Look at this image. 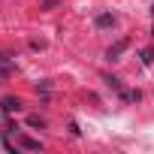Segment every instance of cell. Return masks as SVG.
I'll list each match as a JSON object with an SVG mask.
<instances>
[{
  "mask_svg": "<svg viewBox=\"0 0 154 154\" xmlns=\"http://www.w3.org/2000/svg\"><path fill=\"white\" fill-rule=\"evenodd\" d=\"M139 60H142V63L148 66V63L154 60V48H142V51H139Z\"/></svg>",
  "mask_w": 154,
  "mask_h": 154,
  "instance_id": "8992f818",
  "label": "cell"
},
{
  "mask_svg": "<svg viewBox=\"0 0 154 154\" xmlns=\"http://www.w3.org/2000/svg\"><path fill=\"white\" fill-rule=\"evenodd\" d=\"M127 48H130V39H118L115 45L106 48V57H109V60H121V54H124Z\"/></svg>",
  "mask_w": 154,
  "mask_h": 154,
  "instance_id": "6da1fadb",
  "label": "cell"
},
{
  "mask_svg": "<svg viewBox=\"0 0 154 154\" xmlns=\"http://www.w3.org/2000/svg\"><path fill=\"white\" fill-rule=\"evenodd\" d=\"M12 72H15V60L9 54H0V79H9Z\"/></svg>",
  "mask_w": 154,
  "mask_h": 154,
  "instance_id": "7a4b0ae2",
  "label": "cell"
},
{
  "mask_svg": "<svg viewBox=\"0 0 154 154\" xmlns=\"http://www.w3.org/2000/svg\"><path fill=\"white\" fill-rule=\"evenodd\" d=\"M18 109H21V100L18 97H3V103H0V112H6V115H12Z\"/></svg>",
  "mask_w": 154,
  "mask_h": 154,
  "instance_id": "3957f363",
  "label": "cell"
},
{
  "mask_svg": "<svg viewBox=\"0 0 154 154\" xmlns=\"http://www.w3.org/2000/svg\"><path fill=\"white\" fill-rule=\"evenodd\" d=\"M151 15H154V6H151Z\"/></svg>",
  "mask_w": 154,
  "mask_h": 154,
  "instance_id": "9c48e42d",
  "label": "cell"
},
{
  "mask_svg": "<svg viewBox=\"0 0 154 154\" xmlns=\"http://www.w3.org/2000/svg\"><path fill=\"white\" fill-rule=\"evenodd\" d=\"M21 148H24V151H39L42 142H39V139H30V136H21Z\"/></svg>",
  "mask_w": 154,
  "mask_h": 154,
  "instance_id": "5b68a950",
  "label": "cell"
},
{
  "mask_svg": "<svg viewBox=\"0 0 154 154\" xmlns=\"http://www.w3.org/2000/svg\"><path fill=\"white\" fill-rule=\"evenodd\" d=\"M27 124H30V127H42V124H45V121H42V118H39V115H30V118H27Z\"/></svg>",
  "mask_w": 154,
  "mask_h": 154,
  "instance_id": "ba28073f",
  "label": "cell"
},
{
  "mask_svg": "<svg viewBox=\"0 0 154 154\" xmlns=\"http://www.w3.org/2000/svg\"><path fill=\"white\" fill-rule=\"evenodd\" d=\"M57 3H60V0H42V3H39V9H42V12H48V9H54Z\"/></svg>",
  "mask_w": 154,
  "mask_h": 154,
  "instance_id": "52a82bcc",
  "label": "cell"
},
{
  "mask_svg": "<svg viewBox=\"0 0 154 154\" xmlns=\"http://www.w3.org/2000/svg\"><path fill=\"white\" fill-rule=\"evenodd\" d=\"M94 24H97L100 30H106V27H112V24H115V15H112V12H100V15L94 18Z\"/></svg>",
  "mask_w": 154,
  "mask_h": 154,
  "instance_id": "277c9868",
  "label": "cell"
}]
</instances>
